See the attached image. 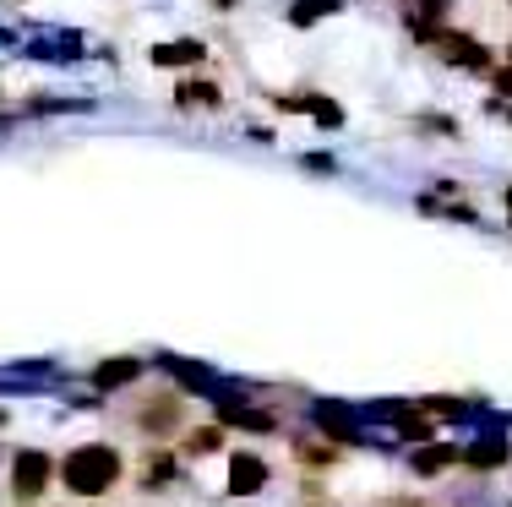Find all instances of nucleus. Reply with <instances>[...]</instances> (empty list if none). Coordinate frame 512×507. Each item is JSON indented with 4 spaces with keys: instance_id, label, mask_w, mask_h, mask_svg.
Masks as SVG:
<instances>
[{
    "instance_id": "f257e3e1",
    "label": "nucleus",
    "mask_w": 512,
    "mask_h": 507,
    "mask_svg": "<svg viewBox=\"0 0 512 507\" xmlns=\"http://www.w3.org/2000/svg\"><path fill=\"white\" fill-rule=\"evenodd\" d=\"M55 475H60V486H66L71 497H104V491L120 486L126 464H120V453L104 448V442H82V448H71L55 464Z\"/></svg>"
},
{
    "instance_id": "f03ea898",
    "label": "nucleus",
    "mask_w": 512,
    "mask_h": 507,
    "mask_svg": "<svg viewBox=\"0 0 512 507\" xmlns=\"http://www.w3.org/2000/svg\"><path fill=\"white\" fill-rule=\"evenodd\" d=\"M50 480H55V458L50 453L22 448L17 458H11V497H17V502H33Z\"/></svg>"
},
{
    "instance_id": "7ed1b4c3",
    "label": "nucleus",
    "mask_w": 512,
    "mask_h": 507,
    "mask_svg": "<svg viewBox=\"0 0 512 507\" xmlns=\"http://www.w3.org/2000/svg\"><path fill=\"white\" fill-rule=\"evenodd\" d=\"M137 426L148 431V437H175V426H180V393H153L148 404L137 409Z\"/></svg>"
},
{
    "instance_id": "20e7f679",
    "label": "nucleus",
    "mask_w": 512,
    "mask_h": 507,
    "mask_svg": "<svg viewBox=\"0 0 512 507\" xmlns=\"http://www.w3.org/2000/svg\"><path fill=\"white\" fill-rule=\"evenodd\" d=\"M262 486H267V458L229 453V497H256Z\"/></svg>"
},
{
    "instance_id": "39448f33",
    "label": "nucleus",
    "mask_w": 512,
    "mask_h": 507,
    "mask_svg": "<svg viewBox=\"0 0 512 507\" xmlns=\"http://www.w3.org/2000/svg\"><path fill=\"white\" fill-rule=\"evenodd\" d=\"M137 377H142V360L137 355H120V360L93 366V388H99V393H115V388H126V382H137Z\"/></svg>"
},
{
    "instance_id": "423d86ee",
    "label": "nucleus",
    "mask_w": 512,
    "mask_h": 507,
    "mask_svg": "<svg viewBox=\"0 0 512 507\" xmlns=\"http://www.w3.org/2000/svg\"><path fill=\"white\" fill-rule=\"evenodd\" d=\"M436 50H442L447 60H458V66H485V50H474V39H463V33H442Z\"/></svg>"
},
{
    "instance_id": "0eeeda50",
    "label": "nucleus",
    "mask_w": 512,
    "mask_h": 507,
    "mask_svg": "<svg viewBox=\"0 0 512 507\" xmlns=\"http://www.w3.org/2000/svg\"><path fill=\"white\" fill-rule=\"evenodd\" d=\"M447 464H458V448H453V442H436V448H420V453H414V469H420V475H436V469H447Z\"/></svg>"
},
{
    "instance_id": "6e6552de",
    "label": "nucleus",
    "mask_w": 512,
    "mask_h": 507,
    "mask_svg": "<svg viewBox=\"0 0 512 507\" xmlns=\"http://www.w3.org/2000/svg\"><path fill=\"white\" fill-rule=\"evenodd\" d=\"M142 475H148V480H142L148 491H164L169 480H175V458H169V453H148V464H142Z\"/></svg>"
},
{
    "instance_id": "1a4fd4ad",
    "label": "nucleus",
    "mask_w": 512,
    "mask_h": 507,
    "mask_svg": "<svg viewBox=\"0 0 512 507\" xmlns=\"http://www.w3.org/2000/svg\"><path fill=\"white\" fill-rule=\"evenodd\" d=\"M316 426H322L333 442H360V431L344 420V409H316Z\"/></svg>"
},
{
    "instance_id": "9d476101",
    "label": "nucleus",
    "mask_w": 512,
    "mask_h": 507,
    "mask_svg": "<svg viewBox=\"0 0 512 507\" xmlns=\"http://www.w3.org/2000/svg\"><path fill=\"white\" fill-rule=\"evenodd\" d=\"M224 420H235V426H246V431H273L278 426L273 415H262V409H240V404H224Z\"/></svg>"
},
{
    "instance_id": "9b49d317",
    "label": "nucleus",
    "mask_w": 512,
    "mask_h": 507,
    "mask_svg": "<svg viewBox=\"0 0 512 507\" xmlns=\"http://www.w3.org/2000/svg\"><path fill=\"white\" fill-rule=\"evenodd\" d=\"M153 60H158V66H180V60L191 66V60H202V44H197V39H186V44H164V50H153Z\"/></svg>"
},
{
    "instance_id": "f8f14e48",
    "label": "nucleus",
    "mask_w": 512,
    "mask_h": 507,
    "mask_svg": "<svg viewBox=\"0 0 512 507\" xmlns=\"http://www.w3.org/2000/svg\"><path fill=\"white\" fill-rule=\"evenodd\" d=\"M469 464H474V469L507 464V442H474V448H469Z\"/></svg>"
},
{
    "instance_id": "ddd939ff",
    "label": "nucleus",
    "mask_w": 512,
    "mask_h": 507,
    "mask_svg": "<svg viewBox=\"0 0 512 507\" xmlns=\"http://www.w3.org/2000/svg\"><path fill=\"white\" fill-rule=\"evenodd\" d=\"M218 442H224V431H218V426H202V431H191L186 453H218Z\"/></svg>"
},
{
    "instance_id": "4468645a",
    "label": "nucleus",
    "mask_w": 512,
    "mask_h": 507,
    "mask_svg": "<svg viewBox=\"0 0 512 507\" xmlns=\"http://www.w3.org/2000/svg\"><path fill=\"white\" fill-rule=\"evenodd\" d=\"M327 11H338V0H306V6H295V11H289V17H295L300 28H306L311 17H327Z\"/></svg>"
},
{
    "instance_id": "2eb2a0df",
    "label": "nucleus",
    "mask_w": 512,
    "mask_h": 507,
    "mask_svg": "<svg viewBox=\"0 0 512 507\" xmlns=\"http://www.w3.org/2000/svg\"><path fill=\"white\" fill-rule=\"evenodd\" d=\"M398 431H404L409 442H425V437H431V426H425V420H409V426H398Z\"/></svg>"
},
{
    "instance_id": "dca6fc26",
    "label": "nucleus",
    "mask_w": 512,
    "mask_h": 507,
    "mask_svg": "<svg viewBox=\"0 0 512 507\" xmlns=\"http://www.w3.org/2000/svg\"><path fill=\"white\" fill-rule=\"evenodd\" d=\"M491 82H496V88H502V93H512V66H502V71H496Z\"/></svg>"
},
{
    "instance_id": "f3484780",
    "label": "nucleus",
    "mask_w": 512,
    "mask_h": 507,
    "mask_svg": "<svg viewBox=\"0 0 512 507\" xmlns=\"http://www.w3.org/2000/svg\"><path fill=\"white\" fill-rule=\"evenodd\" d=\"M404 507H425V502H404Z\"/></svg>"
},
{
    "instance_id": "a211bd4d",
    "label": "nucleus",
    "mask_w": 512,
    "mask_h": 507,
    "mask_svg": "<svg viewBox=\"0 0 512 507\" xmlns=\"http://www.w3.org/2000/svg\"><path fill=\"white\" fill-rule=\"evenodd\" d=\"M0 420H6V409H0Z\"/></svg>"
}]
</instances>
